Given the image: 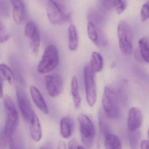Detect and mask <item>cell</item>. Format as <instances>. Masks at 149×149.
Wrapping results in <instances>:
<instances>
[{
  "label": "cell",
  "instance_id": "cell-1",
  "mask_svg": "<svg viewBox=\"0 0 149 149\" xmlns=\"http://www.w3.org/2000/svg\"><path fill=\"white\" fill-rule=\"evenodd\" d=\"M4 109L6 119L4 130L9 138L13 137L19 123L18 112L13 100L9 95H5L3 99Z\"/></svg>",
  "mask_w": 149,
  "mask_h": 149
},
{
  "label": "cell",
  "instance_id": "cell-2",
  "mask_svg": "<svg viewBox=\"0 0 149 149\" xmlns=\"http://www.w3.org/2000/svg\"><path fill=\"white\" fill-rule=\"evenodd\" d=\"M59 61L57 48L54 45H50L45 50L38 66V71L41 74L49 73L57 68Z\"/></svg>",
  "mask_w": 149,
  "mask_h": 149
},
{
  "label": "cell",
  "instance_id": "cell-3",
  "mask_svg": "<svg viewBox=\"0 0 149 149\" xmlns=\"http://www.w3.org/2000/svg\"><path fill=\"white\" fill-rule=\"evenodd\" d=\"M102 104L104 113L107 117L112 119L118 118L120 116V109L117 94L108 87L104 88Z\"/></svg>",
  "mask_w": 149,
  "mask_h": 149
},
{
  "label": "cell",
  "instance_id": "cell-4",
  "mask_svg": "<svg viewBox=\"0 0 149 149\" xmlns=\"http://www.w3.org/2000/svg\"><path fill=\"white\" fill-rule=\"evenodd\" d=\"M120 50L125 56L131 55L133 51V36L129 24L124 21H121L117 27Z\"/></svg>",
  "mask_w": 149,
  "mask_h": 149
},
{
  "label": "cell",
  "instance_id": "cell-5",
  "mask_svg": "<svg viewBox=\"0 0 149 149\" xmlns=\"http://www.w3.org/2000/svg\"><path fill=\"white\" fill-rule=\"evenodd\" d=\"M78 120L79 124L81 141L87 148H91L95 135L93 123L87 115L83 113L79 114Z\"/></svg>",
  "mask_w": 149,
  "mask_h": 149
},
{
  "label": "cell",
  "instance_id": "cell-6",
  "mask_svg": "<svg viewBox=\"0 0 149 149\" xmlns=\"http://www.w3.org/2000/svg\"><path fill=\"white\" fill-rule=\"evenodd\" d=\"M94 74L95 73L90 69L89 65L85 66L84 77L86 98L87 104L91 107L94 106L97 100V89Z\"/></svg>",
  "mask_w": 149,
  "mask_h": 149
},
{
  "label": "cell",
  "instance_id": "cell-7",
  "mask_svg": "<svg viewBox=\"0 0 149 149\" xmlns=\"http://www.w3.org/2000/svg\"><path fill=\"white\" fill-rule=\"evenodd\" d=\"M16 92L17 105L23 119L26 122L30 123L34 112L30 101L27 94L22 88L17 87Z\"/></svg>",
  "mask_w": 149,
  "mask_h": 149
},
{
  "label": "cell",
  "instance_id": "cell-8",
  "mask_svg": "<svg viewBox=\"0 0 149 149\" xmlns=\"http://www.w3.org/2000/svg\"><path fill=\"white\" fill-rule=\"evenodd\" d=\"M46 11L48 19L52 24L60 25L68 20V17L54 0H48Z\"/></svg>",
  "mask_w": 149,
  "mask_h": 149
},
{
  "label": "cell",
  "instance_id": "cell-9",
  "mask_svg": "<svg viewBox=\"0 0 149 149\" xmlns=\"http://www.w3.org/2000/svg\"><path fill=\"white\" fill-rule=\"evenodd\" d=\"M45 84L47 92L51 97L59 96L64 88V80L59 74H48L45 76Z\"/></svg>",
  "mask_w": 149,
  "mask_h": 149
},
{
  "label": "cell",
  "instance_id": "cell-10",
  "mask_svg": "<svg viewBox=\"0 0 149 149\" xmlns=\"http://www.w3.org/2000/svg\"><path fill=\"white\" fill-rule=\"evenodd\" d=\"M142 122V114L140 109L133 107L130 109L128 116L127 124L129 131L138 130Z\"/></svg>",
  "mask_w": 149,
  "mask_h": 149
},
{
  "label": "cell",
  "instance_id": "cell-11",
  "mask_svg": "<svg viewBox=\"0 0 149 149\" xmlns=\"http://www.w3.org/2000/svg\"><path fill=\"white\" fill-rule=\"evenodd\" d=\"M87 34L90 40L98 46H104L106 44V39L100 31L97 29L95 24L91 22L87 24Z\"/></svg>",
  "mask_w": 149,
  "mask_h": 149
},
{
  "label": "cell",
  "instance_id": "cell-12",
  "mask_svg": "<svg viewBox=\"0 0 149 149\" xmlns=\"http://www.w3.org/2000/svg\"><path fill=\"white\" fill-rule=\"evenodd\" d=\"M30 92L32 100L38 108L45 114H48L49 110L46 102L38 88L35 86H31Z\"/></svg>",
  "mask_w": 149,
  "mask_h": 149
},
{
  "label": "cell",
  "instance_id": "cell-13",
  "mask_svg": "<svg viewBox=\"0 0 149 149\" xmlns=\"http://www.w3.org/2000/svg\"><path fill=\"white\" fill-rule=\"evenodd\" d=\"M30 123V133L31 138L35 141L39 142L42 139V129L39 119L34 111Z\"/></svg>",
  "mask_w": 149,
  "mask_h": 149
},
{
  "label": "cell",
  "instance_id": "cell-14",
  "mask_svg": "<svg viewBox=\"0 0 149 149\" xmlns=\"http://www.w3.org/2000/svg\"><path fill=\"white\" fill-rule=\"evenodd\" d=\"M13 7L12 16L16 24H20L23 19L24 5L22 0H10Z\"/></svg>",
  "mask_w": 149,
  "mask_h": 149
},
{
  "label": "cell",
  "instance_id": "cell-15",
  "mask_svg": "<svg viewBox=\"0 0 149 149\" xmlns=\"http://www.w3.org/2000/svg\"><path fill=\"white\" fill-rule=\"evenodd\" d=\"M73 127V122L71 118L65 117L60 122V132L61 136L65 139L71 137Z\"/></svg>",
  "mask_w": 149,
  "mask_h": 149
},
{
  "label": "cell",
  "instance_id": "cell-16",
  "mask_svg": "<svg viewBox=\"0 0 149 149\" xmlns=\"http://www.w3.org/2000/svg\"><path fill=\"white\" fill-rule=\"evenodd\" d=\"M103 58L100 53L97 52H93L89 65L92 71L94 73L100 72L103 70Z\"/></svg>",
  "mask_w": 149,
  "mask_h": 149
},
{
  "label": "cell",
  "instance_id": "cell-17",
  "mask_svg": "<svg viewBox=\"0 0 149 149\" xmlns=\"http://www.w3.org/2000/svg\"><path fill=\"white\" fill-rule=\"evenodd\" d=\"M71 91L74 107L76 109H78L81 105V98L79 90L78 79L75 76H73L72 79Z\"/></svg>",
  "mask_w": 149,
  "mask_h": 149
},
{
  "label": "cell",
  "instance_id": "cell-18",
  "mask_svg": "<svg viewBox=\"0 0 149 149\" xmlns=\"http://www.w3.org/2000/svg\"><path fill=\"white\" fill-rule=\"evenodd\" d=\"M68 47L71 51L77 50L78 45V36L75 25L72 24L68 29Z\"/></svg>",
  "mask_w": 149,
  "mask_h": 149
},
{
  "label": "cell",
  "instance_id": "cell-19",
  "mask_svg": "<svg viewBox=\"0 0 149 149\" xmlns=\"http://www.w3.org/2000/svg\"><path fill=\"white\" fill-rule=\"evenodd\" d=\"M140 53L143 60L146 63L149 61V42L148 37H144L141 38L138 42Z\"/></svg>",
  "mask_w": 149,
  "mask_h": 149
},
{
  "label": "cell",
  "instance_id": "cell-20",
  "mask_svg": "<svg viewBox=\"0 0 149 149\" xmlns=\"http://www.w3.org/2000/svg\"><path fill=\"white\" fill-rule=\"evenodd\" d=\"M105 144L106 147L112 149H122V143L119 136L113 134L106 136Z\"/></svg>",
  "mask_w": 149,
  "mask_h": 149
},
{
  "label": "cell",
  "instance_id": "cell-21",
  "mask_svg": "<svg viewBox=\"0 0 149 149\" xmlns=\"http://www.w3.org/2000/svg\"><path fill=\"white\" fill-rule=\"evenodd\" d=\"M0 72L10 85L15 82V74L8 65L4 64H0Z\"/></svg>",
  "mask_w": 149,
  "mask_h": 149
},
{
  "label": "cell",
  "instance_id": "cell-22",
  "mask_svg": "<svg viewBox=\"0 0 149 149\" xmlns=\"http://www.w3.org/2000/svg\"><path fill=\"white\" fill-rule=\"evenodd\" d=\"M29 38L30 39V47L31 49L35 54H37L41 43V37L38 30V29Z\"/></svg>",
  "mask_w": 149,
  "mask_h": 149
},
{
  "label": "cell",
  "instance_id": "cell-23",
  "mask_svg": "<svg viewBox=\"0 0 149 149\" xmlns=\"http://www.w3.org/2000/svg\"><path fill=\"white\" fill-rule=\"evenodd\" d=\"M106 115L105 114L101 112L99 116V124L100 129L103 135L106 136L110 134V126L106 119Z\"/></svg>",
  "mask_w": 149,
  "mask_h": 149
},
{
  "label": "cell",
  "instance_id": "cell-24",
  "mask_svg": "<svg viewBox=\"0 0 149 149\" xmlns=\"http://www.w3.org/2000/svg\"><path fill=\"white\" fill-rule=\"evenodd\" d=\"M140 138L141 134L138 130L133 132L129 131V140L131 149H138Z\"/></svg>",
  "mask_w": 149,
  "mask_h": 149
},
{
  "label": "cell",
  "instance_id": "cell-25",
  "mask_svg": "<svg viewBox=\"0 0 149 149\" xmlns=\"http://www.w3.org/2000/svg\"><path fill=\"white\" fill-rule=\"evenodd\" d=\"M113 6L118 14H122L127 7V0H113Z\"/></svg>",
  "mask_w": 149,
  "mask_h": 149
},
{
  "label": "cell",
  "instance_id": "cell-26",
  "mask_svg": "<svg viewBox=\"0 0 149 149\" xmlns=\"http://www.w3.org/2000/svg\"><path fill=\"white\" fill-rule=\"evenodd\" d=\"M10 14L9 5L7 0H0V15L7 17H9Z\"/></svg>",
  "mask_w": 149,
  "mask_h": 149
},
{
  "label": "cell",
  "instance_id": "cell-27",
  "mask_svg": "<svg viewBox=\"0 0 149 149\" xmlns=\"http://www.w3.org/2000/svg\"><path fill=\"white\" fill-rule=\"evenodd\" d=\"M38 29L35 23L32 22H28L24 29V33L27 37L30 38Z\"/></svg>",
  "mask_w": 149,
  "mask_h": 149
},
{
  "label": "cell",
  "instance_id": "cell-28",
  "mask_svg": "<svg viewBox=\"0 0 149 149\" xmlns=\"http://www.w3.org/2000/svg\"><path fill=\"white\" fill-rule=\"evenodd\" d=\"M9 137L4 130L0 131V149H7L9 143Z\"/></svg>",
  "mask_w": 149,
  "mask_h": 149
},
{
  "label": "cell",
  "instance_id": "cell-29",
  "mask_svg": "<svg viewBox=\"0 0 149 149\" xmlns=\"http://www.w3.org/2000/svg\"><path fill=\"white\" fill-rule=\"evenodd\" d=\"M10 36L6 31L3 24L0 22V43H4L9 39Z\"/></svg>",
  "mask_w": 149,
  "mask_h": 149
},
{
  "label": "cell",
  "instance_id": "cell-30",
  "mask_svg": "<svg viewBox=\"0 0 149 149\" xmlns=\"http://www.w3.org/2000/svg\"><path fill=\"white\" fill-rule=\"evenodd\" d=\"M149 17V5L148 2L143 4L141 12V19L142 22H144L148 20Z\"/></svg>",
  "mask_w": 149,
  "mask_h": 149
},
{
  "label": "cell",
  "instance_id": "cell-31",
  "mask_svg": "<svg viewBox=\"0 0 149 149\" xmlns=\"http://www.w3.org/2000/svg\"><path fill=\"white\" fill-rule=\"evenodd\" d=\"M102 5L107 9H110L113 7V0H101Z\"/></svg>",
  "mask_w": 149,
  "mask_h": 149
},
{
  "label": "cell",
  "instance_id": "cell-32",
  "mask_svg": "<svg viewBox=\"0 0 149 149\" xmlns=\"http://www.w3.org/2000/svg\"><path fill=\"white\" fill-rule=\"evenodd\" d=\"M77 143L75 140H72L68 144V149H77Z\"/></svg>",
  "mask_w": 149,
  "mask_h": 149
},
{
  "label": "cell",
  "instance_id": "cell-33",
  "mask_svg": "<svg viewBox=\"0 0 149 149\" xmlns=\"http://www.w3.org/2000/svg\"><path fill=\"white\" fill-rule=\"evenodd\" d=\"M149 141L147 140H144L140 144L141 149H149Z\"/></svg>",
  "mask_w": 149,
  "mask_h": 149
},
{
  "label": "cell",
  "instance_id": "cell-34",
  "mask_svg": "<svg viewBox=\"0 0 149 149\" xmlns=\"http://www.w3.org/2000/svg\"><path fill=\"white\" fill-rule=\"evenodd\" d=\"M3 97V79L0 74V98Z\"/></svg>",
  "mask_w": 149,
  "mask_h": 149
},
{
  "label": "cell",
  "instance_id": "cell-35",
  "mask_svg": "<svg viewBox=\"0 0 149 149\" xmlns=\"http://www.w3.org/2000/svg\"><path fill=\"white\" fill-rule=\"evenodd\" d=\"M9 147L10 149H17V148L15 144L13 137H10L9 138Z\"/></svg>",
  "mask_w": 149,
  "mask_h": 149
},
{
  "label": "cell",
  "instance_id": "cell-36",
  "mask_svg": "<svg viewBox=\"0 0 149 149\" xmlns=\"http://www.w3.org/2000/svg\"><path fill=\"white\" fill-rule=\"evenodd\" d=\"M57 149H67L66 144L65 142L63 141L59 142L58 145Z\"/></svg>",
  "mask_w": 149,
  "mask_h": 149
},
{
  "label": "cell",
  "instance_id": "cell-37",
  "mask_svg": "<svg viewBox=\"0 0 149 149\" xmlns=\"http://www.w3.org/2000/svg\"><path fill=\"white\" fill-rule=\"evenodd\" d=\"M40 149H52L51 146L49 144H47L44 147H42Z\"/></svg>",
  "mask_w": 149,
  "mask_h": 149
},
{
  "label": "cell",
  "instance_id": "cell-38",
  "mask_svg": "<svg viewBox=\"0 0 149 149\" xmlns=\"http://www.w3.org/2000/svg\"><path fill=\"white\" fill-rule=\"evenodd\" d=\"M77 149H87L84 146L79 145V146H77Z\"/></svg>",
  "mask_w": 149,
  "mask_h": 149
},
{
  "label": "cell",
  "instance_id": "cell-39",
  "mask_svg": "<svg viewBox=\"0 0 149 149\" xmlns=\"http://www.w3.org/2000/svg\"><path fill=\"white\" fill-rule=\"evenodd\" d=\"M106 149H112L111 148H108V147H106Z\"/></svg>",
  "mask_w": 149,
  "mask_h": 149
}]
</instances>
